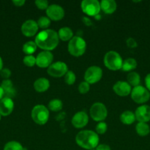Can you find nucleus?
Instances as JSON below:
<instances>
[{
	"instance_id": "f257e3e1",
	"label": "nucleus",
	"mask_w": 150,
	"mask_h": 150,
	"mask_svg": "<svg viewBox=\"0 0 150 150\" xmlns=\"http://www.w3.org/2000/svg\"><path fill=\"white\" fill-rule=\"evenodd\" d=\"M59 40L57 32L53 29H45L38 33L35 38V42L41 49L50 51L57 48Z\"/></svg>"
},
{
	"instance_id": "f03ea898",
	"label": "nucleus",
	"mask_w": 150,
	"mask_h": 150,
	"mask_svg": "<svg viewBox=\"0 0 150 150\" xmlns=\"http://www.w3.org/2000/svg\"><path fill=\"white\" fill-rule=\"evenodd\" d=\"M76 144L81 148L92 150L96 148L99 142V137L96 132L93 130H81L75 137Z\"/></svg>"
},
{
	"instance_id": "7ed1b4c3",
	"label": "nucleus",
	"mask_w": 150,
	"mask_h": 150,
	"mask_svg": "<svg viewBox=\"0 0 150 150\" xmlns=\"http://www.w3.org/2000/svg\"><path fill=\"white\" fill-rule=\"evenodd\" d=\"M86 42L83 38L74 36L68 44V51L73 57H79L83 55L86 51Z\"/></svg>"
},
{
	"instance_id": "20e7f679",
	"label": "nucleus",
	"mask_w": 150,
	"mask_h": 150,
	"mask_svg": "<svg viewBox=\"0 0 150 150\" xmlns=\"http://www.w3.org/2000/svg\"><path fill=\"white\" fill-rule=\"evenodd\" d=\"M104 64L107 69L113 71L121 70L123 59L118 52L110 51L104 57Z\"/></svg>"
},
{
	"instance_id": "39448f33",
	"label": "nucleus",
	"mask_w": 150,
	"mask_h": 150,
	"mask_svg": "<svg viewBox=\"0 0 150 150\" xmlns=\"http://www.w3.org/2000/svg\"><path fill=\"white\" fill-rule=\"evenodd\" d=\"M31 117L34 122L39 125H44L49 118V111L44 105H36L32 110Z\"/></svg>"
},
{
	"instance_id": "423d86ee",
	"label": "nucleus",
	"mask_w": 150,
	"mask_h": 150,
	"mask_svg": "<svg viewBox=\"0 0 150 150\" xmlns=\"http://www.w3.org/2000/svg\"><path fill=\"white\" fill-rule=\"evenodd\" d=\"M130 95L132 100L138 104L145 103L150 99V92L141 85L132 88Z\"/></svg>"
},
{
	"instance_id": "0eeeda50",
	"label": "nucleus",
	"mask_w": 150,
	"mask_h": 150,
	"mask_svg": "<svg viewBox=\"0 0 150 150\" xmlns=\"http://www.w3.org/2000/svg\"><path fill=\"white\" fill-rule=\"evenodd\" d=\"M91 117L96 122H103L107 117V109L101 103H95L90 108Z\"/></svg>"
},
{
	"instance_id": "6e6552de",
	"label": "nucleus",
	"mask_w": 150,
	"mask_h": 150,
	"mask_svg": "<svg viewBox=\"0 0 150 150\" xmlns=\"http://www.w3.org/2000/svg\"><path fill=\"white\" fill-rule=\"evenodd\" d=\"M81 9L88 16H96L101 11L100 2L97 0H83L81 2Z\"/></svg>"
},
{
	"instance_id": "1a4fd4ad",
	"label": "nucleus",
	"mask_w": 150,
	"mask_h": 150,
	"mask_svg": "<svg viewBox=\"0 0 150 150\" xmlns=\"http://www.w3.org/2000/svg\"><path fill=\"white\" fill-rule=\"evenodd\" d=\"M103 76V71L98 66H91L88 67L84 74L85 81L89 84H94L99 81Z\"/></svg>"
},
{
	"instance_id": "9d476101",
	"label": "nucleus",
	"mask_w": 150,
	"mask_h": 150,
	"mask_svg": "<svg viewBox=\"0 0 150 150\" xmlns=\"http://www.w3.org/2000/svg\"><path fill=\"white\" fill-rule=\"evenodd\" d=\"M68 70L69 69H68L67 64L63 62L59 61L52 63L48 67L47 73L49 76L54 78H60L64 76Z\"/></svg>"
},
{
	"instance_id": "9b49d317",
	"label": "nucleus",
	"mask_w": 150,
	"mask_h": 150,
	"mask_svg": "<svg viewBox=\"0 0 150 150\" xmlns=\"http://www.w3.org/2000/svg\"><path fill=\"white\" fill-rule=\"evenodd\" d=\"M46 13L47 17L50 20L54 21L62 20L65 16V11L63 7L56 4L49 5L48 8L46 10Z\"/></svg>"
},
{
	"instance_id": "f8f14e48",
	"label": "nucleus",
	"mask_w": 150,
	"mask_h": 150,
	"mask_svg": "<svg viewBox=\"0 0 150 150\" xmlns=\"http://www.w3.org/2000/svg\"><path fill=\"white\" fill-rule=\"evenodd\" d=\"M35 58H36V65L41 68H46L49 67L52 64L54 56L50 51H44L39 53Z\"/></svg>"
},
{
	"instance_id": "ddd939ff",
	"label": "nucleus",
	"mask_w": 150,
	"mask_h": 150,
	"mask_svg": "<svg viewBox=\"0 0 150 150\" xmlns=\"http://www.w3.org/2000/svg\"><path fill=\"white\" fill-rule=\"evenodd\" d=\"M38 28L39 27H38L37 21L34 20H27L24 22L23 24L21 25V30L25 37L31 38L36 35L38 31Z\"/></svg>"
},
{
	"instance_id": "4468645a",
	"label": "nucleus",
	"mask_w": 150,
	"mask_h": 150,
	"mask_svg": "<svg viewBox=\"0 0 150 150\" xmlns=\"http://www.w3.org/2000/svg\"><path fill=\"white\" fill-rule=\"evenodd\" d=\"M88 115L85 111H78L73 116L71 119V124L75 128H83L88 125Z\"/></svg>"
},
{
	"instance_id": "2eb2a0df",
	"label": "nucleus",
	"mask_w": 150,
	"mask_h": 150,
	"mask_svg": "<svg viewBox=\"0 0 150 150\" xmlns=\"http://www.w3.org/2000/svg\"><path fill=\"white\" fill-rule=\"evenodd\" d=\"M135 119L138 122H148L150 121V106L142 105L138 106L135 111Z\"/></svg>"
},
{
	"instance_id": "dca6fc26",
	"label": "nucleus",
	"mask_w": 150,
	"mask_h": 150,
	"mask_svg": "<svg viewBox=\"0 0 150 150\" xmlns=\"http://www.w3.org/2000/svg\"><path fill=\"white\" fill-rule=\"evenodd\" d=\"M113 92L120 97H126L130 95L132 92V86L127 81H119L113 86Z\"/></svg>"
},
{
	"instance_id": "f3484780",
	"label": "nucleus",
	"mask_w": 150,
	"mask_h": 150,
	"mask_svg": "<svg viewBox=\"0 0 150 150\" xmlns=\"http://www.w3.org/2000/svg\"><path fill=\"white\" fill-rule=\"evenodd\" d=\"M14 109V102L8 98H3L0 100V114L3 117L9 116Z\"/></svg>"
},
{
	"instance_id": "a211bd4d",
	"label": "nucleus",
	"mask_w": 150,
	"mask_h": 150,
	"mask_svg": "<svg viewBox=\"0 0 150 150\" xmlns=\"http://www.w3.org/2000/svg\"><path fill=\"white\" fill-rule=\"evenodd\" d=\"M0 86L4 91V98H8L12 99L13 97H15L16 91L13 86V82L10 79L3 80Z\"/></svg>"
},
{
	"instance_id": "6ab92c4d",
	"label": "nucleus",
	"mask_w": 150,
	"mask_h": 150,
	"mask_svg": "<svg viewBox=\"0 0 150 150\" xmlns=\"http://www.w3.org/2000/svg\"><path fill=\"white\" fill-rule=\"evenodd\" d=\"M101 10L105 14H113L117 9V4L114 0H102L100 2Z\"/></svg>"
},
{
	"instance_id": "aec40b11",
	"label": "nucleus",
	"mask_w": 150,
	"mask_h": 150,
	"mask_svg": "<svg viewBox=\"0 0 150 150\" xmlns=\"http://www.w3.org/2000/svg\"><path fill=\"white\" fill-rule=\"evenodd\" d=\"M33 86L36 92H44L48 90L49 88V81L46 78H39L34 82Z\"/></svg>"
},
{
	"instance_id": "412c9836",
	"label": "nucleus",
	"mask_w": 150,
	"mask_h": 150,
	"mask_svg": "<svg viewBox=\"0 0 150 150\" xmlns=\"http://www.w3.org/2000/svg\"><path fill=\"white\" fill-rule=\"evenodd\" d=\"M120 120L123 124L130 125L136 120L135 113L131 111H125L120 115Z\"/></svg>"
},
{
	"instance_id": "4be33fe9",
	"label": "nucleus",
	"mask_w": 150,
	"mask_h": 150,
	"mask_svg": "<svg viewBox=\"0 0 150 150\" xmlns=\"http://www.w3.org/2000/svg\"><path fill=\"white\" fill-rule=\"evenodd\" d=\"M59 39L62 41H70L74 38V33L71 29L67 26L62 27L58 31Z\"/></svg>"
},
{
	"instance_id": "5701e85b",
	"label": "nucleus",
	"mask_w": 150,
	"mask_h": 150,
	"mask_svg": "<svg viewBox=\"0 0 150 150\" xmlns=\"http://www.w3.org/2000/svg\"><path fill=\"white\" fill-rule=\"evenodd\" d=\"M138 63L134 58H127L125 60H123L121 70L124 72H132L137 67Z\"/></svg>"
},
{
	"instance_id": "b1692460",
	"label": "nucleus",
	"mask_w": 150,
	"mask_h": 150,
	"mask_svg": "<svg viewBox=\"0 0 150 150\" xmlns=\"http://www.w3.org/2000/svg\"><path fill=\"white\" fill-rule=\"evenodd\" d=\"M135 130L138 136L144 137L149 134L150 127L147 123L138 122L135 126Z\"/></svg>"
},
{
	"instance_id": "393cba45",
	"label": "nucleus",
	"mask_w": 150,
	"mask_h": 150,
	"mask_svg": "<svg viewBox=\"0 0 150 150\" xmlns=\"http://www.w3.org/2000/svg\"><path fill=\"white\" fill-rule=\"evenodd\" d=\"M126 79H127V83L133 87L139 86L141 83V76L136 72L132 71L128 73Z\"/></svg>"
},
{
	"instance_id": "a878e982",
	"label": "nucleus",
	"mask_w": 150,
	"mask_h": 150,
	"mask_svg": "<svg viewBox=\"0 0 150 150\" xmlns=\"http://www.w3.org/2000/svg\"><path fill=\"white\" fill-rule=\"evenodd\" d=\"M37 48L38 46L35 41H28L24 44L22 47V51L26 55H32L36 51Z\"/></svg>"
},
{
	"instance_id": "bb28decb",
	"label": "nucleus",
	"mask_w": 150,
	"mask_h": 150,
	"mask_svg": "<svg viewBox=\"0 0 150 150\" xmlns=\"http://www.w3.org/2000/svg\"><path fill=\"white\" fill-rule=\"evenodd\" d=\"M63 102L60 99H53L48 104V109L51 111H59L63 108Z\"/></svg>"
},
{
	"instance_id": "cd10ccee",
	"label": "nucleus",
	"mask_w": 150,
	"mask_h": 150,
	"mask_svg": "<svg viewBox=\"0 0 150 150\" xmlns=\"http://www.w3.org/2000/svg\"><path fill=\"white\" fill-rule=\"evenodd\" d=\"M24 147L19 142L16 141H10L5 144L4 150H24Z\"/></svg>"
},
{
	"instance_id": "c85d7f7f",
	"label": "nucleus",
	"mask_w": 150,
	"mask_h": 150,
	"mask_svg": "<svg viewBox=\"0 0 150 150\" xmlns=\"http://www.w3.org/2000/svg\"><path fill=\"white\" fill-rule=\"evenodd\" d=\"M38 27L43 29H46L51 24V20L47 16H41L37 21Z\"/></svg>"
},
{
	"instance_id": "c756f323",
	"label": "nucleus",
	"mask_w": 150,
	"mask_h": 150,
	"mask_svg": "<svg viewBox=\"0 0 150 150\" xmlns=\"http://www.w3.org/2000/svg\"><path fill=\"white\" fill-rule=\"evenodd\" d=\"M64 80L68 85L74 84L76 81V75L71 70H68V72L64 76Z\"/></svg>"
},
{
	"instance_id": "7c9ffc66",
	"label": "nucleus",
	"mask_w": 150,
	"mask_h": 150,
	"mask_svg": "<svg viewBox=\"0 0 150 150\" xmlns=\"http://www.w3.org/2000/svg\"><path fill=\"white\" fill-rule=\"evenodd\" d=\"M23 62L26 67H34L36 64V58L33 55H26L24 57Z\"/></svg>"
},
{
	"instance_id": "2f4dec72",
	"label": "nucleus",
	"mask_w": 150,
	"mask_h": 150,
	"mask_svg": "<svg viewBox=\"0 0 150 150\" xmlns=\"http://www.w3.org/2000/svg\"><path fill=\"white\" fill-rule=\"evenodd\" d=\"M107 125L104 122H100L96 126V133L97 134L102 135L107 132Z\"/></svg>"
},
{
	"instance_id": "473e14b6",
	"label": "nucleus",
	"mask_w": 150,
	"mask_h": 150,
	"mask_svg": "<svg viewBox=\"0 0 150 150\" xmlns=\"http://www.w3.org/2000/svg\"><path fill=\"white\" fill-rule=\"evenodd\" d=\"M78 90H79V92L80 94H82V95H85V94H87L90 90V84L86 81H82L79 84V86H78Z\"/></svg>"
},
{
	"instance_id": "72a5a7b5",
	"label": "nucleus",
	"mask_w": 150,
	"mask_h": 150,
	"mask_svg": "<svg viewBox=\"0 0 150 150\" xmlns=\"http://www.w3.org/2000/svg\"><path fill=\"white\" fill-rule=\"evenodd\" d=\"M35 4L39 10H46V9L49 7V2L46 0H36L35 1Z\"/></svg>"
},
{
	"instance_id": "f704fd0d",
	"label": "nucleus",
	"mask_w": 150,
	"mask_h": 150,
	"mask_svg": "<svg viewBox=\"0 0 150 150\" xmlns=\"http://www.w3.org/2000/svg\"><path fill=\"white\" fill-rule=\"evenodd\" d=\"M126 44L129 48H135L138 47V42L132 38H129L128 39H126Z\"/></svg>"
},
{
	"instance_id": "c9c22d12",
	"label": "nucleus",
	"mask_w": 150,
	"mask_h": 150,
	"mask_svg": "<svg viewBox=\"0 0 150 150\" xmlns=\"http://www.w3.org/2000/svg\"><path fill=\"white\" fill-rule=\"evenodd\" d=\"M0 76L1 78L4 79V80L9 79V78L11 76V71L8 68H3L0 72Z\"/></svg>"
},
{
	"instance_id": "e433bc0d",
	"label": "nucleus",
	"mask_w": 150,
	"mask_h": 150,
	"mask_svg": "<svg viewBox=\"0 0 150 150\" xmlns=\"http://www.w3.org/2000/svg\"><path fill=\"white\" fill-rule=\"evenodd\" d=\"M95 149L96 150H111L109 145L104 144H99Z\"/></svg>"
},
{
	"instance_id": "4c0bfd02",
	"label": "nucleus",
	"mask_w": 150,
	"mask_h": 150,
	"mask_svg": "<svg viewBox=\"0 0 150 150\" xmlns=\"http://www.w3.org/2000/svg\"><path fill=\"white\" fill-rule=\"evenodd\" d=\"M12 2L16 7H22L26 1H25V0H13Z\"/></svg>"
},
{
	"instance_id": "58836bf2",
	"label": "nucleus",
	"mask_w": 150,
	"mask_h": 150,
	"mask_svg": "<svg viewBox=\"0 0 150 150\" xmlns=\"http://www.w3.org/2000/svg\"><path fill=\"white\" fill-rule=\"evenodd\" d=\"M145 85L146 88L150 92V73L146 75L145 78Z\"/></svg>"
},
{
	"instance_id": "ea45409f",
	"label": "nucleus",
	"mask_w": 150,
	"mask_h": 150,
	"mask_svg": "<svg viewBox=\"0 0 150 150\" xmlns=\"http://www.w3.org/2000/svg\"><path fill=\"white\" fill-rule=\"evenodd\" d=\"M82 21L85 26H90L92 25V21H91V20L88 17H83L82 18Z\"/></svg>"
},
{
	"instance_id": "a19ab883",
	"label": "nucleus",
	"mask_w": 150,
	"mask_h": 150,
	"mask_svg": "<svg viewBox=\"0 0 150 150\" xmlns=\"http://www.w3.org/2000/svg\"><path fill=\"white\" fill-rule=\"evenodd\" d=\"M4 98V91H3L2 88L0 86V100Z\"/></svg>"
},
{
	"instance_id": "79ce46f5",
	"label": "nucleus",
	"mask_w": 150,
	"mask_h": 150,
	"mask_svg": "<svg viewBox=\"0 0 150 150\" xmlns=\"http://www.w3.org/2000/svg\"><path fill=\"white\" fill-rule=\"evenodd\" d=\"M3 68H4V67H3V60L2 59H1V57H0V72H1V70H2Z\"/></svg>"
},
{
	"instance_id": "37998d69",
	"label": "nucleus",
	"mask_w": 150,
	"mask_h": 150,
	"mask_svg": "<svg viewBox=\"0 0 150 150\" xmlns=\"http://www.w3.org/2000/svg\"><path fill=\"white\" fill-rule=\"evenodd\" d=\"M1 115L0 114V121H1Z\"/></svg>"
}]
</instances>
